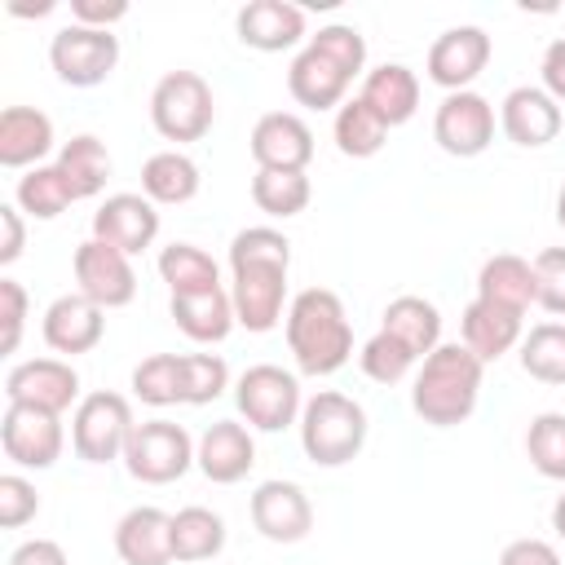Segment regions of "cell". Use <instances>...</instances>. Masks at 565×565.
Wrapping results in <instances>:
<instances>
[{
	"label": "cell",
	"instance_id": "52a82bcc",
	"mask_svg": "<svg viewBox=\"0 0 565 565\" xmlns=\"http://www.w3.org/2000/svg\"><path fill=\"white\" fill-rule=\"evenodd\" d=\"M194 446L199 441L181 424H172V419H146V424L132 428V437L124 446V468L141 486H168V481H177V477L190 472Z\"/></svg>",
	"mask_w": 565,
	"mask_h": 565
},
{
	"label": "cell",
	"instance_id": "cb8c5ba5",
	"mask_svg": "<svg viewBox=\"0 0 565 565\" xmlns=\"http://www.w3.org/2000/svg\"><path fill=\"white\" fill-rule=\"evenodd\" d=\"M53 150V119L35 106H4L0 110V168H40Z\"/></svg>",
	"mask_w": 565,
	"mask_h": 565
},
{
	"label": "cell",
	"instance_id": "ab89813d",
	"mask_svg": "<svg viewBox=\"0 0 565 565\" xmlns=\"http://www.w3.org/2000/svg\"><path fill=\"white\" fill-rule=\"evenodd\" d=\"M132 393L146 406H177L181 402V353H150L132 371Z\"/></svg>",
	"mask_w": 565,
	"mask_h": 565
},
{
	"label": "cell",
	"instance_id": "8992f818",
	"mask_svg": "<svg viewBox=\"0 0 565 565\" xmlns=\"http://www.w3.org/2000/svg\"><path fill=\"white\" fill-rule=\"evenodd\" d=\"M234 402H238V415L260 433H282V428L300 424V411H305L300 380L274 362L247 366L234 384Z\"/></svg>",
	"mask_w": 565,
	"mask_h": 565
},
{
	"label": "cell",
	"instance_id": "b9f144b4",
	"mask_svg": "<svg viewBox=\"0 0 565 565\" xmlns=\"http://www.w3.org/2000/svg\"><path fill=\"white\" fill-rule=\"evenodd\" d=\"M309 44H313V49H322L335 66H344V75H349V79L366 71V40H362V31H358V26H349V22L318 26V35H309Z\"/></svg>",
	"mask_w": 565,
	"mask_h": 565
},
{
	"label": "cell",
	"instance_id": "7bdbcfd3",
	"mask_svg": "<svg viewBox=\"0 0 565 565\" xmlns=\"http://www.w3.org/2000/svg\"><path fill=\"white\" fill-rule=\"evenodd\" d=\"M530 265H534V305L561 318L565 313V247H543Z\"/></svg>",
	"mask_w": 565,
	"mask_h": 565
},
{
	"label": "cell",
	"instance_id": "7dc6e473",
	"mask_svg": "<svg viewBox=\"0 0 565 565\" xmlns=\"http://www.w3.org/2000/svg\"><path fill=\"white\" fill-rule=\"evenodd\" d=\"M124 13H128V4H124V0H71V22H79V26L110 31Z\"/></svg>",
	"mask_w": 565,
	"mask_h": 565
},
{
	"label": "cell",
	"instance_id": "d6986e66",
	"mask_svg": "<svg viewBox=\"0 0 565 565\" xmlns=\"http://www.w3.org/2000/svg\"><path fill=\"white\" fill-rule=\"evenodd\" d=\"M93 238L119 247L124 256H137L159 238V212L146 194H110L93 212Z\"/></svg>",
	"mask_w": 565,
	"mask_h": 565
},
{
	"label": "cell",
	"instance_id": "11a10c76",
	"mask_svg": "<svg viewBox=\"0 0 565 565\" xmlns=\"http://www.w3.org/2000/svg\"><path fill=\"white\" fill-rule=\"evenodd\" d=\"M556 221H561V230H565V185H561V194H556Z\"/></svg>",
	"mask_w": 565,
	"mask_h": 565
},
{
	"label": "cell",
	"instance_id": "f546056e",
	"mask_svg": "<svg viewBox=\"0 0 565 565\" xmlns=\"http://www.w3.org/2000/svg\"><path fill=\"white\" fill-rule=\"evenodd\" d=\"M380 331L397 335V340L424 362V358L441 344V313H437V305L424 300V296H397V300L384 305V327H380Z\"/></svg>",
	"mask_w": 565,
	"mask_h": 565
},
{
	"label": "cell",
	"instance_id": "7c38bea8",
	"mask_svg": "<svg viewBox=\"0 0 565 565\" xmlns=\"http://www.w3.org/2000/svg\"><path fill=\"white\" fill-rule=\"evenodd\" d=\"M433 141L455 159H477L494 141V106L472 88L446 93L433 115Z\"/></svg>",
	"mask_w": 565,
	"mask_h": 565
},
{
	"label": "cell",
	"instance_id": "e0dca14e",
	"mask_svg": "<svg viewBox=\"0 0 565 565\" xmlns=\"http://www.w3.org/2000/svg\"><path fill=\"white\" fill-rule=\"evenodd\" d=\"M499 128H503V137H508L512 146L539 150V146H547V141L561 137L565 115H561V102H556L552 93H543V88H534V84H521V88H512V93L503 97V106H499Z\"/></svg>",
	"mask_w": 565,
	"mask_h": 565
},
{
	"label": "cell",
	"instance_id": "484cf974",
	"mask_svg": "<svg viewBox=\"0 0 565 565\" xmlns=\"http://www.w3.org/2000/svg\"><path fill=\"white\" fill-rule=\"evenodd\" d=\"M521 318L525 313H512L503 305H490V300H472L459 318V344H468L481 362H499L503 353H512L521 344Z\"/></svg>",
	"mask_w": 565,
	"mask_h": 565
},
{
	"label": "cell",
	"instance_id": "8d00e7d4",
	"mask_svg": "<svg viewBox=\"0 0 565 565\" xmlns=\"http://www.w3.org/2000/svg\"><path fill=\"white\" fill-rule=\"evenodd\" d=\"M521 371L539 384H565V322H539L521 335Z\"/></svg>",
	"mask_w": 565,
	"mask_h": 565
},
{
	"label": "cell",
	"instance_id": "f35d334b",
	"mask_svg": "<svg viewBox=\"0 0 565 565\" xmlns=\"http://www.w3.org/2000/svg\"><path fill=\"white\" fill-rule=\"evenodd\" d=\"M230 388V366L221 353H181V402L207 406Z\"/></svg>",
	"mask_w": 565,
	"mask_h": 565
},
{
	"label": "cell",
	"instance_id": "816d5d0a",
	"mask_svg": "<svg viewBox=\"0 0 565 565\" xmlns=\"http://www.w3.org/2000/svg\"><path fill=\"white\" fill-rule=\"evenodd\" d=\"M539 75H543V93H552L556 102H565V35L543 49Z\"/></svg>",
	"mask_w": 565,
	"mask_h": 565
},
{
	"label": "cell",
	"instance_id": "1f68e13d",
	"mask_svg": "<svg viewBox=\"0 0 565 565\" xmlns=\"http://www.w3.org/2000/svg\"><path fill=\"white\" fill-rule=\"evenodd\" d=\"M53 163H57V172L66 177L75 203H79V199H97V194L106 190V177H110V150H106L93 132L71 137V141L57 150Z\"/></svg>",
	"mask_w": 565,
	"mask_h": 565
},
{
	"label": "cell",
	"instance_id": "db71d44e",
	"mask_svg": "<svg viewBox=\"0 0 565 565\" xmlns=\"http://www.w3.org/2000/svg\"><path fill=\"white\" fill-rule=\"evenodd\" d=\"M552 530H556V534L565 539V494H561V499L552 503Z\"/></svg>",
	"mask_w": 565,
	"mask_h": 565
},
{
	"label": "cell",
	"instance_id": "44dd1931",
	"mask_svg": "<svg viewBox=\"0 0 565 565\" xmlns=\"http://www.w3.org/2000/svg\"><path fill=\"white\" fill-rule=\"evenodd\" d=\"M234 31L256 53H282V49L300 44V35H305V9L287 4V0H252L238 9Z\"/></svg>",
	"mask_w": 565,
	"mask_h": 565
},
{
	"label": "cell",
	"instance_id": "4fadbf2b",
	"mask_svg": "<svg viewBox=\"0 0 565 565\" xmlns=\"http://www.w3.org/2000/svg\"><path fill=\"white\" fill-rule=\"evenodd\" d=\"M4 402L62 415V411L79 406V375H75V366L62 362V358H31V362H18V366L4 375Z\"/></svg>",
	"mask_w": 565,
	"mask_h": 565
},
{
	"label": "cell",
	"instance_id": "277c9868",
	"mask_svg": "<svg viewBox=\"0 0 565 565\" xmlns=\"http://www.w3.org/2000/svg\"><path fill=\"white\" fill-rule=\"evenodd\" d=\"M216 119L212 84L199 71H168L150 93V124L163 141H199Z\"/></svg>",
	"mask_w": 565,
	"mask_h": 565
},
{
	"label": "cell",
	"instance_id": "e575fe53",
	"mask_svg": "<svg viewBox=\"0 0 565 565\" xmlns=\"http://www.w3.org/2000/svg\"><path fill=\"white\" fill-rule=\"evenodd\" d=\"M159 278L168 282L172 296L221 287V269H216V260H212L203 247H194V243H168V247L159 252Z\"/></svg>",
	"mask_w": 565,
	"mask_h": 565
},
{
	"label": "cell",
	"instance_id": "ba28073f",
	"mask_svg": "<svg viewBox=\"0 0 565 565\" xmlns=\"http://www.w3.org/2000/svg\"><path fill=\"white\" fill-rule=\"evenodd\" d=\"M287 269L278 260H238L230 265V300H234V318L247 331H274L287 318Z\"/></svg>",
	"mask_w": 565,
	"mask_h": 565
},
{
	"label": "cell",
	"instance_id": "681fc988",
	"mask_svg": "<svg viewBox=\"0 0 565 565\" xmlns=\"http://www.w3.org/2000/svg\"><path fill=\"white\" fill-rule=\"evenodd\" d=\"M0 230H4V243H0V265H13L26 247V225H22V207L13 203H0Z\"/></svg>",
	"mask_w": 565,
	"mask_h": 565
},
{
	"label": "cell",
	"instance_id": "836d02e7",
	"mask_svg": "<svg viewBox=\"0 0 565 565\" xmlns=\"http://www.w3.org/2000/svg\"><path fill=\"white\" fill-rule=\"evenodd\" d=\"M13 203H18L26 216H35V221H53V216H62V212L75 203V194H71L66 177L57 172V163H40V168H31V172L18 177Z\"/></svg>",
	"mask_w": 565,
	"mask_h": 565
},
{
	"label": "cell",
	"instance_id": "f5cc1de1",
	"mask_svg": "<svg viewBox=\"0 0 565 565\" xmlns=\"http://www.w3.org/2000/svg\"><path fill=\"white\" fill-rule=\"evenodd\" d=\"M9 13H18V18H44V13H53V0H40V4H9Z\"/></svg>",
	"mask_w": 565,
	"mask_h": 565
},
{
	"label": "cell",
	"instance_id": "d590c367",
	"mask_svg": "<svg viewBox=\"0 0 565 565\" xmlns=\"http://www.w3.org/2000/svg\"><path fill=\"white\" fill-rule=\"evenodd\" d=\"M309 194H313V185H309L305 172H269V168H256V177H252V203L265 216H278V221L300 216L309 207Z\"/></svg>",
	"mask_w": 565,
	"mask_h": 565
},
{
	"label": "cell",
	"instance_id": "bcb514c9",
	"mask_svg": "<svg viewBox=\"0 0 565 565\" xmlns=\"http://www.w3.org/2000/svg\"><path fill=\"white\" fill-rule=\"evenodd\" d=\"M0 318H4V353H13L26 322V291L13 278H0Z\"/></svg>",
	"mask_w": 565,
	"mask_h": 565
},
{
	"label": "cell",
	"instance_id": "8fae6325",
	"mask_svg": "<svg viewBox=\"0 0 565 565\" xmlns=\"http://www.w3.org/2000/svg\"><path fill=\"white\" fill-rule=\"evenodd\" d=\"M71 269H75V282H79V296H88L93 305L102 309H124L132 305L137 296V269H132V256H124L119 247L102 243V238H84L71 256Z\"/></svg>",
	"mask_w": 565,
	"mask_h": 565
},
{
	"label": "cell",
	"instance_id": "f1b7e54d",
	"mask_svg": "<svg viewBox=\"0 0 565 565\" xmlns=\"http://www.w3.org/2000/svg\"><path fill=\"white\" fill-rule=\"evenodd\" d=\"M141 194L159 207H181L199 194V163L181 150H159L141 163Z\"/></svg>",
	"mask_w": 565,
	"mask_h": 565
},
{
	"label": "cell",
	"instance_id": "c3c4849f",
	"mask_svg": "<svg viewBox=\"0 0 565 565\" xmlns=\"http://www.w3.org/2000/svg\"><path fill=\"white\" fill-rule=\"evenodd\" d=\"M499 565H561V552L547 539H512L499 552Z\"/></svg>",
	"mask_w": 565,
	"mask_h": 565
},
{
	"label": "cell",
	"instance_id": "5bb4252c",
	"mask_svg": "<svg viewBox=\"0 0 565 565\" xmlns=\"http://www.w3.org/2000/svg\"><path fill=\"white\" fill-rule=\"evenodd\" d=\"M247 512H252L256 534L269 539V543H300L313 530V503H309V494L296 481H282V477L260 481L252 490Z\"/></svg>",
	"mask_w": 565,
	"mask_h": 565
},
{
	"label": "cell",
	"instance_id": "9c48e42d",
	"mask_svg": "<svg viewBox=\"0 0 565 565\" xmlns=\"http://www.w3.org/2000/svg\"><path fill=\"white\" fill-rule=\"evenodd\" d=\"M49 66H53L57 79L71 84V88H97V84L110 79V71L119 66V35H115V31H97V26L66 22V26L49 40Z\"/></svg>",
	"mask_w": 565,
	"mask_h": 565
},
{
	"label": "cell",
	"instance_id": "4316f807",
	"mask_svg": "<svg viewBox=\"0 0 565 565\" xmlns=\"http://www.w3.org/2000/svg\"><path fill=\"white\" fill-rule=\"evenodd\" d=\"M388 128L406 124L415 110H419V79L411 66L402 62H380L375 71L362 75V93H358Z\"/></svg>",
	"mask_w": 565,
	"mask_h": 565
},
{
	"label": "cell",
	"instance_id": "ffe728a7",
	"mask_svg": "<svg viewBox=\"0 0 565 565\" xmlns=\"http://www.w3.org/2000/svg\"><path fill=\"white\" fill-rule=\"evenodd\" d=\"M194 463H199V472H203L207 481L234 486V481H243V477L252 472V463H256V441H252V433H247L238 419H216V424L203 428V437H199V446H194Z\"/></svg>",
	"mask_w": 565,
	"mask_h": 565
},
{
	"label": "cell",
	"instance_id": "4dcf8cb0",
	"mask_svg": "<svg viewBox=\"0 0 565 565\" xmlns=\"http://www.w3.org/2000/svg\"><path fill=\"white\" fill-rule=\"evenodd\" d=\"M225 547V521L212 512V508H181L172 512V561L181 565H203V561H216Z\"/></svg>",
	"mask_w": 565,
	"mask_h": 565
},
{
	"label": "cell",
	"instance_id": "ee69618b",
	"mask_svg": "<svg viewBox=\"0 0 565 565\" xmlns=\"http://www.w3.org/2000/svg\"><path fill=\"white\" fill-rule=\"evenodd\" d=\"M238 260H278V265H291V243L287 234L269 230V225H252V230H238L230 238V265Z\"/></svg>",
	"mask_w": 565,
	"mask_h": 565
},
{
	"label": "cell",
	"instance_id": "d4e9b609",
	"mask_svg": "<svg viewBox=\"0 0 565 565\" xmlns=\"http://www.w3.org/2000/svg\"><path fill=\"white\" fill-rule=\"evenodd\" d=\"M172 322L194 340V344H221L234 331V300L225 287H207V291H181L168 300Z\"/></svg>",
	"mask_w": 565,
	"mask_h": 565
},
{
	"label": "cell",
	"instance_id": "d6a6232c",
	"mask_svg": "<svg viewBox=\"0 0 565 565\" xmlns=\"http://www.w3.org/2000/svg\"><path fill=\"white\" fill-rule=\"evenodd\" d=\"M331 137H335V150H340L344 159H371V154H380V146L388 141V124H384L362 97H349V102L335 110Z\"/></svg>",
	"mask_w": 565,
	"mask_h": 565
},
{
	"label": "cell",
	"instance_id": "9a60e30c",
	"mask_svg": "<svg viewBox=\"0 0 565 565\" xmlns=\"http://www.w3.org/2000/svg\"><path fill=\"white\" fill-rule=\"evenodd\" d=\"M490 62V35L481 26H450L428 44V79L446 93H463Z\"/></svg>",
	"mask_w": 565,
	"mask_h": 565
},
{
	"label": "cell",
	"instance_id": "3957f363",
	"mask_svg": "<svg viewBox=\"0 0 565 565\" xmlns=\"http://www.w3.org/2000/svg\"><path fill=\"white\" fill-rule=\"evenodd\" d=\"M300 446L318 468L353 463L366 446V411L349 393L322 388L300 411Z\"/></svg>",
	"mask_w": 565,
	"mask_h": 565
},
{
	"label": "cell",
	"instance_id": "7402d4cb",
	"mask_svg": "<svg viewBox=\"0 0 565 565\" xmlns=\"http://www.w3.org/2000/svg\"><path fill=\"white\" fill-rule=\"evenodd\" d=\"M349 75H344V66H335L322 49H313V44H305L296 57H291V66H287V93L300 102V106H309V110H340L344 106V93H349Z\"/></svg>",
	"mask_w": 565,
	"mask_h": 565
},
{
	"label": "cell",
	"instance_id": "7a4b0ae2",
	"mask_svg": "<svg viewBox=\"0 0 565 565\" xmlns=\"http://www.w3.org/2000/svg\"><path fill=\"white\" fill-rule=\"evenodd\" d=\"M481 375H486V362L468 344H437L419 362V375H415V388H411L415 415L433 428L463 424L477 411Z\"/></svg>",
	"mask_w": 565,
	"mask_h": 565
},
{
	"label": "cell",
	"instance_id": "74e56055",
	"mask_svg": "<svg viewBox=\"0 0 565 565\" xmlns=\"http://www.w3.org/2000/svg\"><path fill=\"white\" fill-rule=\"evenodd\" d=\"M525 455L547 481H565V415L543 411L525 428Z\"/></svg>",
	"mask_w": 565,
	"mask_h": 565
},
{
	"label": "cell",
	"instance_id": "60d3db41",
	"mask_svg": "<svg viewBox=\"0 0 565 565\" xmlns=\"http://www.w3.org/2000/svg\"><path fill=\"white\" fill-rule=\"evenodd\" d=\"M358 362H362V371H366V380H375V384H397V380H406L411 375V366L419 362L397 335H388V331H375L366 344H362V353H358Z\"/></svg>",
	"mask_w": 565,
	"mask_h": 565
},
{
	"label": "cell",
	"instance_id": "f907efd6",
	"mask_svg": "<svg viewBox=\"0 0 565 565\" xmlns=\"http://www.w3.org/2000/svg\"><path fill=\"white\" fill-rule=\"evenodd\" d=\"M9 565H66V552L57 539H26L9 552Z\"/></svg>",
	"mask_w": 565,
	"mask_h": 565
},
{
	"label": "cell",
	"instance_id": "ac0fdd59",
	"mask_svg": "<svg viewBox=\"0 0 565 565\" xmlns=\"http://www.w3.org/2000/svg\"><path fill=\"white\" fill-rule=\"evenodd\" d=\"M102 313H106V309L93 305L88 296L66 291V296H57V300L44 309L40 335H44V344H49L53 353H62V358L88 353V349H97L102 335H106V318H102Z\"/></svg>",
	"mask_w": 565,
	"mask_h": 565
},
{
	"label": "cell",
	"instance_id": "5b68a950",
	"mask_svg": "<svg viewBox=\"0 0 565 565\" xmlns=\"http://www.w3.org/2000/svg\"><path fill=\"white\" fill-rule=\"evenodd\" d=\"M132 406L124 393L97 388L88 397H79L75 415H71V450L84 463H110L124 459V446L132 437Z\"/></svg>",
	"mask_w": 565,
	"mask_h": 565
},
{
	"label": "cell",
	"instance_id": "2e32d148",
	"mask_svg": "<svg viewBox=\"0 0 565 565\" xmlns=\"http://www.w3.org/2000/svg\"><path fill=\"white\" fill-rule=\"evenodd\" d=\"M247 146H252L256 168H269V172H305L309 159H313V132L291 110L260 115L252 137H247Z\"/></svg>",
	"mask_w": 565,
	"mask_h": 565
},
{
	"label": "cell",
	"instance_id": "603a6c76",
	"mask_svg": "<svg viewBox=\"0 0 565 565\" xmlns=\"http://www.w3.org/2000/svg\"><path fill=\"white\" fill-rule=\"evenodd\" d=\"M115 552L124 565H172V516L163 508H132L115 525Z\"/></svg>",
	"mask_w": 565,
	"mask_h": 565
},
{
	"label": "cell",
	"instance_id": "83f0119b",
	"mask_svg": "<svg viewBox=\"0 0 565 565\" xmlns=\"http://www.w3.org/2000/svg\"><path fill=\"white\" fill-rule=\"evenodd\" d=\"M477 300L503 305L512 313H525L534 305V265L516 252H499L477 274Z\"/></svg>",
	"mask_w": 565,
	"mask_h": 565
},
{
	"label": "cell",
	"instance_id": "6da1fadb",
	"mask_svg": "<svg viewBox=\"0 0 565 565\" xmlns=\"http://www.w3.org/2000/svg\"><path fill=\"white\" fill-rule=\"evenodd\" d=\"M287 349L305 375H335L353 358V327L344 300L327 287H305L287 305Z\"/></svg>",
	"mask_w": 565,
	"mask_h": 565
},
{
	"label": "cell",
	"instance_id": "30bf717a",
	"mask_svg": "<svg viewBox=\"0 0 565 565\" xmlns=\"http://www.w3.org/2000/svg\"><path fill=\"white\" fill-rule=\"evenodd\" d=\"M62 446H66V433H62V415L53 411H35V406H4L0 415V450L9 463L18 468H53L62 459Z\"/></svg>",
	"mask_w": 565,
	"mask_h": 565
},
{
	"label": "cell",
	"instance_id": "f6af8a7d",
	"mask_svg": "<svg viewBox=\"0 0 565 565\" xmlns=\"http://www.w3.org/2000/svg\"><path fill=\"white\" fill-rule=\"evenodd\" d=\"M35 512H40L35 486H31L22 472H4V477H0V525H4V530H18V525H26Z\"/></svg>",
	"mask_w": 565,
	"mask_h": 565
}]
</instances>
